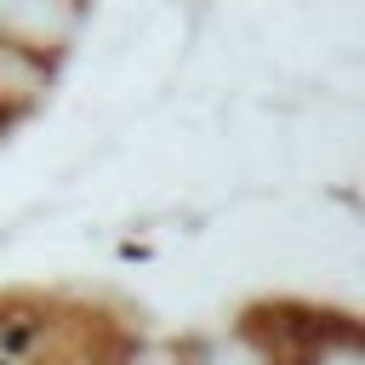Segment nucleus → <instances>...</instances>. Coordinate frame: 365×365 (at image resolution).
Wrapping results in <instances>:
<instances>
[{
  "label": "nucleus",
  "mask_w": 365,
  "mask_h": 365,
  "mask_svg": "<svg viewBox=\"0 0 365 365\" xmlns=\"http://www.w3.org/2000/svg\"><path fill=\"white\" fill-rule=\"evenodd\" d=\"M40 336H46V319H29V314H23V319H6V325H0V354L23 359Z\"/></svg>",
  "instance_id": "obj_1"
},
{
  "label": "nucleus",
  "mask_w": 365,
  "mask_h": 365,
  "mask_svg": "<svg viewBox=\"0 0 365 365\" xmlns=\"http://www.w3.org/2000/svg\"><path fill=\"white\" fill-rule=\"evenodd\" d=\"M0 365H17V359H11V354H0Z\"/></svg>",
  "instance_id": "obj_2"
}]
</instances>
